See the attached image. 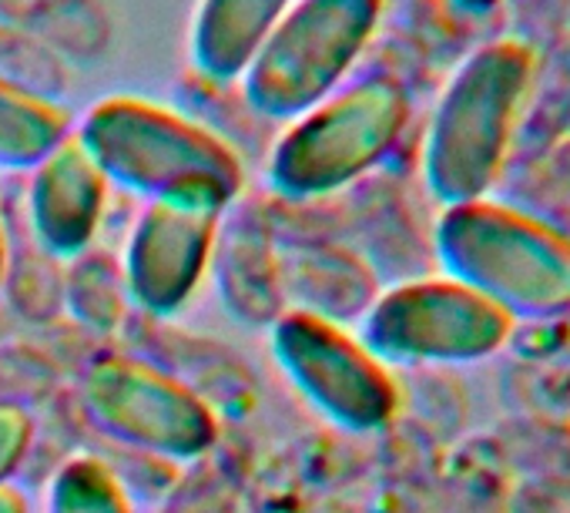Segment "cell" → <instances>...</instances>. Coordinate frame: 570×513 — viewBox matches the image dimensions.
<instances>
[{"mask_svg":"<svg viewBox=\"0 0 570 513\" xmlns=\"http://www.w3.org/2000/svg\"><path fill=\"white\" fill-rule=\"evenodd\" d=\"M48 513H131V503L105 460L71 456L51 480Z\"/></svg>","mask_w":570,"mask_h":513,"instance_id":"5bb4252c","label":"cell"},{"mask_svg":"<svg viewBox=\"0 0 570 513\" xmlns=\"http://www.w3.org/2000/svg\"><path fill=\"white\" fill-rule=\"evenodd\" d=\"M68 135L71 128L65 108L51 98H38L0 81V168H38Z\"/></svg>","mask_w":570,"mask_h":513,"instance_id":"7c38bea8","label":"cell"},{"mask_svg":"<svg viewBox=\"0 0 570 513\" xmlns=\"http://www.w3.org/2000/svg\"><path fill=\"white\" fill-rule=\"evenodd\" d=\"M0 18L41 34L61 51L91 55L105 48V14L95 0H0Z\"/></svg>","mask_w":570,"mask_h":513,"instance_id":"4fadbf2b","label":"cell"},{"mask_svg":"<svg viewBox=\"0 0 570 513\" xmlns=\"http://www.w3.org/2000/svg\"><path fill=\"white\" fill-rule=\"evenodd\" d=\"M218 211L148 201L125 248V286L131 299L155 313H178L198 289L215 251Z\"/></svg>","mask_w":570,"mask_h":513,"instance_id":"9c48e42d","label":"cell"},{"mask_svg":"<svg viewBox=\"0 0 570 513\" xmlns=\"http://www.w3.org/2000/svg\"><path fill=\"white\" fill-rule=\"evenodd\" d=\"M272 353L296 389L336 426L373 433L396 416L400 389L386 363L330 316L313 309L282 313L272 326Z\"/></svg>","mask_w":570,"mask_h":513,"instance_id":"ba28073f","label":"cell"},{"mask_svg":"<svg viewBox=\"0 0 570 513\" xmlns=\"http://www.w3.org/2000/svg\"><path fill=\"white\" fill-rule=\"evenodd\" d=\"M530 78L533 55L520 41H490L453 71L423 145V178L443 208L480 201L493 188Z\"/></svg>","mask_w":570,"mask_h":513,"instance_id":"7a4b0ae2","label":"cell"},{"mask_svg":"<svg viewBox=\"0 0 570 513\" xmlns=\"http://www.w3.org/2000/svg\"><path fill=\"white\" fill-rule=\"evenodd\" d=\"M81 406L105 436L168 460H195L218 440L208 403L145 359H95L81 379Z\"/></svg>","mask_w":570,"mask_h":513,"instance_id":"52a82bcc","label":"cell"},{"mask_svg":"<svg viewBox=\"0 0 570 513\" xmlns=\"http://www.w3.org/2000/svg\"><path fill=\"white\" fill-rule=\"evenodd\" d=\"M0 513H28V503L24 496L8 483V486H0Z\"/></svg>","mask_w":570,"mask_h":513,"instance_id":"e0dca14e","label":"cell"},{"mask_svg":"<svg viewBox=\"0 0 570 513\" xmlns=\"http://www.w3.org/2000/svg\"><path fill=\"white\" fill-rule=\"evenodd\" d=\"M410 118V98L390 75L336 88L285 131L268 161V181L285 198H320L380 165Z\"/></svg>","mask_w":570,"mask_h":513,"instance_id":"277c9868","label":"cell"},{"mask_svg":"<svg viewBox=\"0 0 570 513\" xmlns=\"http://www.w3.org/2000/svg\"><path fill=\"white\" fill-rule=\"evenodd\" d=\"M296 0H198L191 24V61L208 81L245 75L258 48Z\"/></svg>","mask_w":570,"mask_h":513,"instance_id":"8fae6325","label":"cell"},{"mask_svg":"<svg viewBox=\"0 0 570 513\" xmlns=\"http://www.w3.org/2000/svg\"><path fill=\"white\" fill-rule=\"evenodd\" d=\"M8 269V241H4V221H0V279H4Z\"/></svg>","mask_w":570,"mask_h":513,"instance_id":"ac0fdd59","label":"cell"},{"mask_svg":"<svg viewBox=\"0 0 570 513\" xmlns=\"http://www.w3.org/2000/svg\"><path fill=\"white\" fill-rule=\"evenodd\" d=\"M108 181L81 148L75 131L35 168L31 178V225L51 255H78L91 245Z\"/></svg>","mask_w":570,"mask_h":513,"instance_id":"30bf717a","label":"cell"},{"mask_svg":"<svg viewBox=\"0 0 570 513\" xmlns=\"http://www.w3.org/2000/svg\"><path fill=\"white\" fill-rule=\"evenodd\" d=\"M31 440H35L31 416L21 406L0 403V486H8V480L18 473Z\"/></svg>","mask_w":570,"mask_h":513,"instance_id":"9a60e30c","label":"cell"},{"mask_svg":"<svg viewBox=\"0 0 570 513\" xmlns=\"http://www.w3.org/2000/svg\"><path fill=\"white\" fill-rule=\"evenodd\" d=\"M386 0H296L242 75L252 111L296 121L326 101L373 41Z\"/></svg>","mask_w":570,"mask_h":513,"instance_id":"5b68a950","label":"cell"},{"mask_svg":"<svg viewBox=\"0 0 570 513\" xmlns=\"http://www.w3.org/2000/svg\"><path fill=\"white\" fill-rule=\"evenodd\" d=\"M446 279L480 293L510 319H550L570 309V235L497 201L450 205L436 221Z\"/></svg>","mask_w":570,"mask_h":513,"instance_id":"3957f363","label":"cell"},{"mask_svg":"<svg viewBox=\"0 0 570 513\" xmlns=\"http://www.w3.org/2000/svg\"><path fill=\"white\" fill-rule=\"evenodd\" d=\"M450 4L460 11V14H470V18H480V14H490L500 8V0H450Z\"/></svg>","mask_w":570,"mask_h":513,"instance_id":"2e32d148","label":"cell"},{"mask_svg":"<svg viewBox=\"0 0 570 513\" xmlns=\"http://www.w3.org/2000/svg\"><path fill=\"white\" fill-rule=\"evenodd\" d=\"M513 319L453 279H420L383 293L363 326L383 363H476L510 339Z\"/></svg>","mask_w":570,"mask_h":513,"instance_id":"8992f818","label":"cell"},{"mask_svg":"<svg viewBox=\"0 0 570 513\" xmlns=\"http://www.w3.org/2000/svg\"><path fill=\"white\" fill-rule=\"evenodd\" d=\"M105 181L148 201L225 211L242 191V161L215 131L141 98H105L75 131Z\"/></svg>","mask_w":570,"mask_h":513,"instance_id":"6da1fadb","label":"cell"}]
</instances>
